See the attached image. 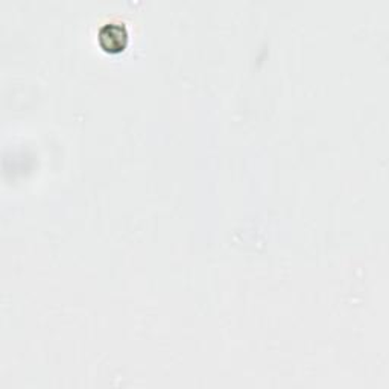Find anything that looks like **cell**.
Wrapping results in <instances>:
<instances>
[{"label":"cell","mask_w":389,"mask_h":389,"mask_svg":"<svg viewBox=\"0 0 389 389\" xmlns=\"http://www.w3.org/2000/svg\"><path fill=\"white\" fill-rule=\"evenodd\" d=\"M99 42L102 47H106L107 51H120L127 44V31L125 27L108 23L99 32Z\"/></svg>","instance_id":"1"}]
</instances>
